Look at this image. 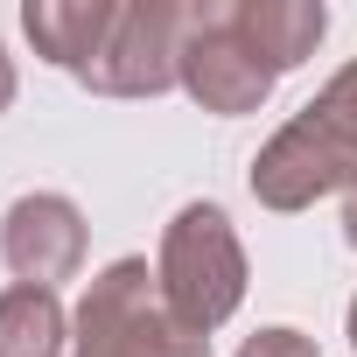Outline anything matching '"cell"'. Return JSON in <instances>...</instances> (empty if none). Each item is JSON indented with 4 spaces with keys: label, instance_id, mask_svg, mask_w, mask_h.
I'll return each instance as SVG.
<instances>
[{
    "label": "cell",
    "instance_id": "1",
    "mask_svg": "<svg viewBox=\"0 0 357 357\" xmlns=\"http://www.w3.org/2000/svg\"><path fill=\"white\" fill-rule=\"evenodd\" d=\"M259 211H315L322 197L357 190V63H343L245 168Z\"/></svg>",
    "mask_w": 357,
    "mask_h": 357
},
{
    "label": "cell",
    "instance_id": "2",
    "mask_svg": "<svg viewBox=\"0 0 357 357\" xmlns=\"http://www.w3.org/2000/svg\"><path fill=\"white\" fill-rule=\"evenodd\" d=\"M154 280H161V301L175 308V322L197 329V336H211L238 315L252 273H245V245H238L225 204L197 197L168 218L161 252H154Z\"/></svg>",
    "mask_w": 357,
    "mask_h": 357
},
{
    "label": "cell",
    "instance_id": "3",
    "mask_svg": "<svg viewBox=\"0 0 357 357\" xmlns=\"http://www.w3.org/2000/svg\"><path fill=\"white\" fill-rule=\"evenodd\" d=\"M70 357H211V336L175 322L154 266L133 252L91 273L84 301L70 308Z\"/></svg>",
    "mask_w": 357,
    "mask_h": 357
},
{
    "label": "cell",
    "instance_id": "4",
    "mask_svg": "<svg viewBox=\"0 0 357 357\" xmlns=\"http://www.w3.org/2000/svg\"><path fill=\"white\" fill-rule=\"evenodd\" d=\"M183 91L218 112V119H238V112H259L273 98V70L259 63V50L238 36V0H190V22H183V63H175Z\"/></svg>",
    "mask_w": 357,
    "mask_h": 357
},
{
    "label": "cell",
    "instance_id": "5",
    "mask_svg": "<svg viewBox=\"0 0 357 357\" xmlns=\"http://www.w3.org/2000/svg\"><path fill=\"white\" fill-rule=\"evenodd\" d=\"M183 22L190 0H119V22L105 50L84 70V91L98 98H161L175 91V63H183Z\"/></svg>",
    "mask_w": 357,
    "mask_h": 357
},
{
    "label": "cell",
    "instance_id": "6",
    "mask_svg": "<svg viewBox=\"0 0 357 357\" xmlns=\"http://www.w3.org/2000/svg\"><path fill=\"white\" fill-rule=\"evenodd\" d=\"M84 245H91V225H84V211L63 190H29L0 218V259H8V273L22 287L77 280L84 273Z\"/></svg>",
    "mask_w": 357,
    "mask_h": 357
},
{
    "label": "cell",
    "instance_id": "7",
    "mask_svg": "<svg viewBox=\"0 0 357 357\" xmlns=\"http://www.w3.org/2000/svg\"><path fill=\"white\" fill-rule=\"evenodd\" d=\"M112 22H119V0H29L22 8V36L36 43V56L70 70V77L91 70V56L105 50Z\"/></svg>",
    "mask_w": 357,
    "mask_h": 357
},
{
    "label": "cell",
    "instance_id": "8",
    "mask_svg": "<svg viewBox=\"0 0 357 357\" xmlns=\"http://www.w3.org/2000/svg\"><path fill=\"white\" fill-rule=\"evenodd\" d=\"M238 36L259 50V63L273 77H287V70H301L322 50L329 8L322 0H238Z\"/></svg>",
    "mask_w": 357,
    "mask_h": 357
},
{
    "label": "cell",
    "instance_id": "9",
    "mask_svg": "<svg viewBox=\"0 0 357 357\" xmlns=\"http://www.w3.org/2000/svg\"><path fill=\"white\" fill-rule=\"evenodd\" d=\"M70 343V315L56 301V287H8L0 294V357H63Z\"/></svg>",
    "mask_w": 357,
    "mask_h": 357
},
{
    "label": "cell",
    "instance_id": "10",
    "mask_svg": "<svg viewBox=\"0 0 357 357\" xmlns=\"http://www.w3.org/2000/svg\"><path fill=\"white\" fill-rule=\"evenodd\" d=\"M238 357H322V350H315V336H301V329L273 322V329L245 336V343H238Z\"/></svg>",
    "mask_w": 357,
    "mask_h": 357
},
{
    "label": "cell",
    "instance_id": "11",
    "mask_svg": "<svg viewBox=\"0 0 357 357\" xmlns=\"http://www.w3.org/2000/svg\"><path fill=\"white\" fill-rule=\"evenodd\" d=\"M15 91H22V77H15V56H8V50H0V112H8V105H15Z\"/></svg>",
    "mask_w": 357,
    "mask_h": 357
},
{
    "label": "cell",
    "instance_id": "12",
    "mask_svg": "<svg viewBox=\"0 0 357 357\" xmlns=\"http://www.w3.org/2000/svg\"><path fill=\"white\" fill-rule=\"evenodd\" d=\"M343 238H350V252H357V190L343 197Z\"/></svg>",
    "mask_w": 357,
    "mask_h": 357
},
{
    "label": "cell",
    "instance_id": "13",
    "mask_svg": "<svg viewBox=\"0 0 357 357\" xmlns=\"http://www.w3.org/2000/svg\"><path fill=\"white\" fill-rule=\"evenodd\" d=\"M343 329H350V350H357V301H350V315H343Z\"/></svg>",
    "mask_w": 357,
    "mask_h": 357
}]
</instances>
